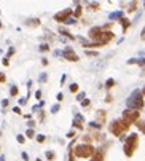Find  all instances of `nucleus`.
I'll return each mask as SVG.
<instances>
[{"label": "nucleus", "mask_w": 145, "mask_h": 161, "mask_svg": "<svg viewBox=\"0 0 145 161\" xmlns=\"http://www.w3.org/2000/svg\"><path fill=\"white\" fill-rule=\"evenodd\" d=\"M54 156H56V155L53 153V152H46V158H48V159H54Z\"/></svg>", "instance_id": "obj_23"}, {"label": "nucleus", "mask_w": 145, "mask_h": 161, "mask_svg": "<svg viewBox=\"0 0 145 161\" xmlns=\"http://www.w3.org/2000/svg\"><path fill=\"white\" fill-rule=\"evenodd\" d=\"M123 120H124L128 125L136 123L137 120H139V110H131V109L124 110V112H123Z\"/></svg>", "instance_id": "obj_6"}, {"label": "nucleus", "mask_w": 145, "mask_h": 161, "mask_svg": "<svg viewBox=\"0 0 145 161\" xmlns=\"http://www.w3.org/2000/svg\"><path fill=\"white\" fill-rule=\"evenodd\" d=\"M136 126L140 129V132L145 134V120H137V121H136Z\"/></svg>", "instance_id": "obj_12"}, {"label": "nucleus", "mask_w": 145, "mask_h": 161, "mask_svg": "<svg viewBox=\"0 0 145 161\" xmlns=\"http://www.w3.org/2000/svg\"><path fill=\"white\" fill-rule=\"evenodd\" d=\"M89 7L93 8V10H99V3H91Z\"/></svg>", "instance_id": "obj_28"}, {"label": "nucleus", "mask_w": 145, "mask_h": 161, "mask_svg": "<svg viewBox=\"0 0 145 161\" xmlns=\"http://www.w3.org/2000/svg\"><path fill=\"white\" fill-rule=\"evenodd\" d=\"M13 110H15V113H21V110H19V107H15V109H13Z\"/></svg>", "instance_id": "obj_39"}, {"label": "nucleus", "mask_w": 145, "mask_h": 161, "mask_svg": "<svg viewBox=\"0 0 145 161\" xmlns=\"http://www.w3.org/2000/svg\"><path fill=\"white\" fill-rule=\"evenodd\" d=\"M83 97H85V94H83V92H80V94H78V96H77V99H78V101H82Z\"/></svg>", "instance_id": "obj_32"}, {"label": "nucleus", "mask_w": 145, "mask_h": 161, "mask_svg": "<svg viewBox=\"0 0 145 161\" xmlns=\"http://www.w3.org/2000/svg\"><path fill=\"white\" fill-rule=\"evenodd\" d=\"M22 158H24L26 161H29V155H27V153H22Z\"/></svg>", "instance_id": "obj_37"}, {"label": "nucleus", "mask_w": 145, "mask_h": 161, "mask_svg": "<svg viewBox=\"0 0 145 161\" xmlns=\"http://www.w3.org/2000/svg\"><path fill=\"white\" fill-rule=\"evenodd\" d=\"M38 24H40V21H38V19H30L27 22V26H32V27H35V26H38Z\"/></svg>", "instance_id": "obj_17"}, {"label": "nucleus", "mask_w": 145, "mask_h": 161, "mask_svg": "<svg viewBox=\"0 0 145 161\" xmlns=\"http://www.w3.org/2000/svg\"><path fill=\"white\" fill-rule=\"evenodd\" d=\"M3 82H5V75L0 73V83H3Z\"/></svg>", "instance_id": "obj_34"}, {"label": "nucleus", "mask_w": 145, "mask_h": 161, "mask_svg": "<svg viewBox=\"0 0 145 161\" xmlns=\"http://www.w3.org/2000/svg\"><path fill=\"white\" fill-rule=\"evenodd\" d=\"M26 136H27V137H34V131H32V129H29L27 132H26Z\"/></svg>", "instance_id": "obj_25"}, {"label": "nucleus", "mask_w": 145, "mask_h": 161, "mask_svg": "<svg viewBox=\"0 0 145 161\" xmlns=\"http://www.w3.org/2000/svg\"><path fill=\"white\" fill-rule=\"evenodd\" d=\"M70 91H72V92H77V91H78V85H77V83L70 85Z\"/></svg>", "instance_id": "obj_22"}, {"label": "nucleus", "mask_w": 145, "mask_h": 161, "mask_svg": "<svg viewBox=\"0 0 145 161\" xmlns=\"http://www.w3.org/2000/svg\"><path fill=\"white\" fill-rule=\"evenodd\" d=\"M40 50H42V51H48L49 48H48V45H42V46H40Z\"/></svg>", "instance_id": "obj_30"}, {"label": "nucleus", "mask_w": 145, "mask_h": 161, "mask_svg": "<svg viewBox=\"0 0 145 161\" xmlns=\"http://www.w3.org/2000/svg\"><path fill=\"white\" fill-rule=\"evenodd\" d=\"M104 121H105V112H104V110H99V112H97V121H96V123L102 126Z\"/></svg>", "instance_id": "obj_11"}, {"label": "nucleus", "mask_w": 145, "mask_h": 161, "mask_svg": "<svg viewBox=\"0 0 145 161\" xmlns=\"http://www.w3.org/2000/svg\"><path fill=\"white\" fill-rule=\"evenodd\" d=\"M126 105H128V109H131V110H140V109H143V97H142L139 89L133 91V94H131L129 99L126 101Z\"/></svg>", "instance_id": "obj_2"}, {"label": "nucleus", "mask_w": 145, "mask_h": 161, "mask_svg": "<svg viewBox=\"0 0 145 161\" xmlns=\"http://www.w3.org/2000/svg\"><path fill=\"white\" fill-rule=\"evenodd\" d=\"M86 56H97V53H96V51H89V50H88V51H86Z\"/></svg>", "instance_id": "obj_24"}, {"label": "nucleus", "mask_w": 145, "mask_h": 161, "mask_svg": "<svg viewBox=\"0 0 145 161\" xmlns=\"http://www.w3.org/2000/svg\"><path fill=\"white\" fill-rule=\"evenodd\" d=\"M67 137H69V139H72V137H75V132H73V131H70V132L67 134Z\"/></svg>", "instance_id": "obj_29"}, {"label": "nucleus", "mask_w": 145, "mask_h": 161, "mask_svg": "<svg viewBox=\"0 0 145 161\" xmlns=\"http://www.w3.org/2000/svg\"><path fill=\"white\" fill-rule=\"evenodd\" d=\"M137 145H139V136L137 134H129L126 142H124V155L126 156H133L136 149H137Z\"/></svg>", "instance_id": "obj_5"}, {"label": "nucleus", "mask_w": 145, "mask_h": 161, "mask_svg": "<svg viewBox=\"0 0 145 161\" xmlns=\"http://www.w3.org/2000/svg\"><path fill=\"white\" fill-rule=\"evenodd\" d=\"M89 38L93 40V43H97L99 46H104V45H107L110 40H113L115 34L112 31H104L102 27H93L89 31Z\"/></svg>", "instance_id": "obj_1"}, {"label": "nucleus", "mask_w": 145, "mask_h": 161, "mask_svg": "<svg viewBox=\"0 0 145 161\" xmlns=\"http://www.w3.org/2000/svg\"><path fill=\"white\" fill-rule=\"evenodd\" d=\"M91 161H104V152L102 150H96L94 155L91 156Z\"/></svg>", "instance_id": "obj_10"}, {"label": "nucleus", "mask_w": 145, "mask_h": 161, "mask_svg": "<svg viewBox=\"0 0 145 161\" xmlns=\"http://www.w3.org/2000/svg\"><path fill=\"white\" fill-rule=\"evenodd\" d=\"M129 126L131 125H128L124 120L121 118V120H115V121H112L110 123V126H109V131L113 134V136H116V137H121V134L123 132H126L128 129H129Z\"/></svg>", "instance_id": "obj_3"}, {"label": "nucleus", "mask_w": 145, "mask_h": 161, "mask_svg": "<svg viewBox=\"0 0 145 161\" xmlns=\"http://www.w3.org/2000/svg\"><path fill=\"white\" fill-rule=\"evenodd\" d=\"M37 161H42V159H37Z\"/></svg>", "instance_id": "obj_42"}, {"label": "nucleus", "mask_w": 145, "mask_h": 161, "mask_svg": "<svg viewBox=\"0 0 145 161\" xmlns=\"http://www.w3.org/2000/svg\"><path fill=\"white\" fill-rule=\"evenodd\" d=\"M94 147L91 145V144H80V145H77L75 149H73V155L77 158H89V156H93L94 155Z\"/></svg>", "instance_id": "obj_4"}, {"label": "nucleus", "mask_w": 145, "mask_h": 161, "mask_svg": "<svg viewBox=\"0 0 145 161\" xmlns=\"http://www.w3.org/2000/svg\"><path fill=\"white\" fill-rule=\"evenodd\" d=\"M120 22L123 24V32H126V31H128V27H129V26H131L129 19H126V18H121V19H120Z\"/></svg>", "instance_id": "obj_14"}, {"label": "nucleus", "mask_w": 145, "mask_h": 161, "mask_svg": "<svg viewBox=\"0 0 145 161\" xmlns=\"http://www.w3.org/2000/svg\"><path fill=\"white\" fill-rule=\"evenodd\" d=\"M136 7H137V3H136V2H133V3H131V5H129V8H128V11H134V10H136Z\"/></svg>", "instance_id": "obj_21"}, {"label": "nucleus", "mask_w": 145, "mask_h": 161, "mask_svg": "<svg viewBox=\"0 0 145 161\" xmlns=\"http://www.w3.org/2000/svg\"><path fill=\"white\" fill-rule=\"evenodd\" d=\"M128 64H140V65H145V59H129Z\"/></svg>", "instance_id": "obj_15"}, {"label": "nucleus", "mask_w": 145, "mask_h": 161, "mask_svg": "<svg viewBox=\"0 0 145 161\" xmlns=\"http://www.w3.org/2000/svg\"><path fill=\"white\" fill-rule=\"evenodd\" d=\"M0 27H2V24H0Z\"/></svg>", "instance_id": "obj_43"}, {"label": "nucleus", "mask_w": 145, "mask_h": 161, "mask_svg": "<svg viewBox=\"0 0 145 161\" xmlns=\"http://www.w3.org/2000/svg\"><path fill=\"white\" fill-rule=\"evenodd\" d=\"M140 94H142V97H143V96H145V88H143V89H142V91H140Z\"/></svg>", "instance_id": "obj_41"}, {"label": "nucleus", "mask_w": 145, "mask_h": 161, "mask_svg": "<svg viewBox=\"0 0 145 161\" xmlns=\"http://www.w3.org/2000/svg\"><path fill=\"white\" fill-rule=\"evenodd\" d=\"M115 86V80L113 78H109L107 82H105V88H113Z\"/></svg>", "instance_id": "obj_16"}, {"label": "nucleus", "mask_w": 145, "mask_h": 161, "mask_svg": "<svg viewBox=\"0 0 145 161\" xmlns=\"http://www.w3.org/2000/svg\"><path fill=\"white\" fill-rule=\"evenodd\" d=\"M82 16V7H77L75 10V18H80Z\"/></svg>", "instance_id": "obj_19"}, {"label": "nucleus", "mask_w": 145, "mask_h": 161, "mask_svg": "<svg viewBox=\"0 0 145 161\" xmlns=\"http://www.w3.org/2000/svg\"><path fill=\"white\" fill-rule=\"evenodd\" d=\"M37 140H38V142H43V140H45V136H38Z\"/></svg>", "instance_id": "obj_35"}, {"label": "nucleus", "mask_w": 145, "mask_h": 161, "mask_svg": "<svg viewBox=\"0 0 145 161\" xmlns=\"http://www.w3.org/2000/svg\"><path fill=\"white\" fill-rule=\"evenodd\" d=\"M82 105H83V107H88V105H89V101H88V99H83V101H82Z\"/></svg>", "instance_id": "obj_26"}, {"label": "nucleus", "mask_w": 145, "mask_h": 161, "mask_svg": "<svg viewBox=\"0 0 145 161\" xmlns=\"http://www.w3.org/2000/svg\"><path fill=\"white\" fill-rule=\"evenodd\" d=\"M35 97L40 99V97H42V91H37V92H35Z\"/></svg>", "instance_id": "obj_31"}, {"label": "nucleus", "mask_w": 145, "mask_h": 161, "mask_svg": "<svg viewBox=\"0 0 145 161\" xmlns=\"http://www.w3.org/2000/svg\"><path fill=\"white\" fill-rule=\"evenodd\" d=\"M58 110H59V105H53V109H51V112H53V113H56Z\"/></svg>", "instance_id": "obj_27"}, {"label": "nucleus", "mask_w": 145, "mask_h": 161, "mask_svg": "<svg viewBox=\"0 0 145 161\" xmlns=\"http://www.w3.org/2000/svg\"><path fill=\"white\" fill-rule=\"evenodd\" d=\"M83 123H85L83 116H82V115H77V116H75V120H73V126H75V128H78V129H82V128H83Z\"/></svg>", "instance_id": "obj_9"}, {"label": "nucleus", "mask_w": 145, "mask_h": 161, "mask_svg": "<svg viewBox=\"0 0 145 161\" xmlns=\"http://www.w3.org/2000/svg\"><path fill=\"white\" fill-rule=\"evenodd\" d=\"M62 56H64V59H67V61H72V62H77L78 61V54L72 50V48H65L64 51H62Z\"/></svg>", "instance_id": "obj_8"}, {"label": "nucleus", "mask_w": 145, "mask_h": 161, "mask_svg": "<svg viewBox=\"0 0 145 161\" xmlns=\"http://www.w3.org/2000/svg\"><path fill=\"white\" fill-rule=\"evenodd\" d=\"M65 22H67V24H73L75 22V19H72V18H69L67 21H65Z\"/></svg>", "instance_id": "obj_36"}, {"label": "nucleus", "mask_w": 145, "mask_h": 161, "mask_svg": "<svg viewBox=\"0 0 145 161\" xmlns=\"http://www.w3.org/2000/svg\"><path fill=\"white\" fill-rule=\"evenodd\" d=\"M59 32H61L62 35H65V37H69V38H73V37L70 35V32H69V31H65V29H62V27L59 29Z\"/></svg>", "instance_id": "obj_18"}, {"label": "nucleus", "mask_w": 145, "mask_h": 161, "mask_svg": "<svg viewBox=\"0 0 145 161\" xmlns=\"http://www.w3.org/2000/svg\"><path fill=\"white\" fill-rule=\"evenodd\" d=\"M70 15H72V10H70V8H65V10L56 13V15H54V21H58V22H65V21L70 18Z\"/></svg>", "instance_id": "obj_7"}, {"label": "nucleus", "mask_w": 145, "mask_h": 161, "mask_svg": "<svg viewBox=\"0 0 145 161\" xmlns=\"http://www.w3.org/2000/svg\"><path fill=\"white\" fill-rule=\"evenodd\" d=\"M142 38L145 40V27H143V31H142Z\"/></svg>", "instance_id": "obj_40"}, {"label": "nucleus", "mask_w": 145, "mask_h": 161, "mask_svg": "<svg viewBox=\"0 0 145 161\" xmlns=\"http://www.w3.org/2000/svg\"><path fill=\"white\" fill-rule=\"evenodd\" d=\"M10 94H11V96H16V94H18V88L13 86V88L10 89Z\"/></svg>", "instance_id": "obj_20"}, {"label": "nucleus", "mask_w": 145, "mask_h": 161, "mask_svg": "<svg viewBox=\"0 0 145 161\" xmlns=\"http://www.w3.org/2000/svg\"><path fill=\"white\" fill-rule=\"evenodd\" d=\"M143 7H145V3H143Z\"/></svg>", "instance_id": "obj_44"}, {"label": "nucleus", "mask_w": 145, "mask_h": 161, "mask_svg": "<svg viewBox=\"0 0 145 161\" xmlns=\"http://www.w3.org/2000/svg\"><path fill=\"white\" fill-rule=\"evenodd\" d=\"M18 142H19V144H24V137H22V136H18Z\"/></svg>", "instance_id": "obj_33"}, {"label": "nucleus", "mask_w": 145, "mask_h": 161, "mask_svg": "<svg viewBox=\"0 0 145 161\" xmlns=\"http://www.w3.org/2000/svg\"><path fill=\"white\" fill-rule=\"evenodd\" d=\"M109 18H110L112 21H113V19H121V18H123V13H121V11H115V13H110V16H109Z\"/></svg>", "instance_id": "obj_13"}, {"label": "nucleus", "mask_w": 145, "mask_h": 161, "mask_svg": "<svg viewBox=\"0 0 145 161\" xmlns=\"http://www.w3.org/2000/svg\"><path fill=\"white\" fill-rule=\"evenodd\" d=\"M40 82H46V75H45V73L40 77Z\"/></svg>", "instance_id": "obj_38"}]
</instances>
